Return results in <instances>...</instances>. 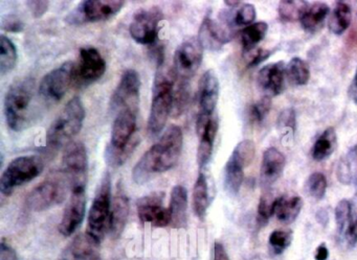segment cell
<instances>
[{
    "label": "cell",
    "instance_id": "6da1fadb",
    "mask_svg": "<svg viewBox=\"0 0 357 260\" xmlns=\"http://www.w3.org/2000/svg\"><path fill=\"white\" fill-rule=\"evenodd\" d=\"M183 145V130L178 126L169 127L133 168V181L144 184L155 174L174 168L181 157Z\"/></svg>",
    "mask_w": 357,
    "mask_h": 260
},
{
    "label": "cell",
    "instance_id": "7a4b0ae2",
    "mask_svg": "<svg viewBox=\"0 0 357 260\" xmlns=\"http://www.w3.org/2000/svg\"><path fill=\"white\" fill-rule=\"evenodd\" d=\"M176 80L174 68L167 70L164 63L158 64L147 122V132L150 137L158 136L166 127L169 115L173 111Z\"/></svg>",
    "mask_w": 357,
    "mask_h": 260
},
{
    "label": "cell",
    "instance_id": "3957f363",
    "mask_svg": "<svg viewBox=\"0 0 357 260\" xmlns=\"http://www.w3.org/2000/svg\"><path fill=\"white\" fill-rule=\"evenodd\" d=\"M137 111L130 109L121 110L116 113L112 124L110 143L105 151V160L108 165L119 168L137 147L139 139L137 132Z\"/></svg>",
    "mask_w": 357,
    "mask_h": 260
},
{
    "label": "cell",
    "instance_id": "277c9868",
    "mask_svg": "<svg viewBox=\"0 0 357 260\" xmlns=\"http://www.w3.org/2000/svg\"><path fill=\"white\" fill-rule=\"evenodd\" d=\"M85 120V108L80 97H75L66 104L47 132V145L59 149L70 145L80 132Z\"/></svg>",
    "mask_w": 357,
    "mask_h": 260
},
{
    "label": "cell",
    "instance_id": "5b68a950",
    "mask_svg": "<svg viewBox=\"0 0 357 260\" xmlns=\"http://www.w3.org/2000/svg\"><path fill=\"white\" fill-rule=\"evenodd\" d=\"M35 80L18 79L8 89L5 99V116L8 127L14 132L26 128L30 118L31 104L34 99Z\"/></svg>",
    "mask_w": 357,
    "mask_h": 260
},
{
    "label": "cell",
    "instance_id": "8992f818",
    "mask_svg": "<svg viewBox=\"0 0 357 260\" xmlns=\"http://www.w3.org/2000/svg\"><path fill=\"white\" fill-rule=\"evenodd\" d=\"M112 183L109 174L102 178L89 213L86 234L96 243H101L109 233L112 220Z\"/></svg>",
    "mask_w": 357,
    "mask_h": 260
},
{
    "label": "cell",
    "instance_id": "52a82bcc",
    "mask_svg": "<svg viewBox=\"0 0 357 260\" xmlns=\"http://www.w3.org/2000/svg\"><path fill=\"white\" fill-rule=\"evenodd\" d=\"M43 162L36 156L16 158L3 170L0 178V190L3 195H11L16 187L22 186L36 179L43 172Z\"/></svg>",
    "mask_w": 357,
    "mask_h": 260
},
{
    "label": "cell",
    "instance_id": "ba28073f",
    "mask_svg": "<svg viewBox=\"0 0 357 260\" xmlns=\"http://www.w3.org/2000/svg\"><path fill=\"white\" fill-rule=\"evenodd\" d=\"M256 145L252 140H242L234 149L225 166V190L231 195H238L244 179V170L252 163Z\"/></svg>",
    "mask_w": 357,
    "mask_h": 260
},
{
    "label": "cell",
    "instance_id": "9c48e42d",
    "mask_svg": "<svg viewBox=\"0 0 357 260\" xmlns=\"http://www.w3.org/2000/svg\"><path fill=\"white\" fill-rule=\"evenodd\" d=\"M124 5L125 1L121 0H85L68 14L66 20L74 26L105 22L118 14Z\"/></svg>",
    "mask_w": 357,
    "mask_h": 260
},
{
    "label": "cell",
    "instance_id": "30bf717a",
    "mask_svg": "<svg viewBox=\"0 0 357 260\" xmlns=\"http://www.w3.org/2000/svg\"><path fill=\"white\" fill-rule=\"evenodd\" d=\"M68 184L59 178L49 179L37 185L26 197V204L33 211H45L66 200Z\"/></svg>",
    "mask_w": 357,
    "mask_h": 260
},
{
    "label": "cell",
    "instance_id": "8fae6325",
    "mask_svg": "<svg viewBox=\"0 0 357 260\" xmlns=\"http://www.w3.org/2000/svg\"><path fill=\"white\" fill-rule=\"evenodd\" d=\"M73 83H75V64L72 61L66 62L41 80L39 93L45 101L57 103L63 99Z\"/></svg>",
    "mask_w": 357,
    "mask_h": 260
},
{
    "label": "cell",
    "instance_id": "7c38bea8",
    "mask_svg": "<svg viewBox=\"0 0 357 260\" xmlns=\"http://www.w3.org/2000/svg\"><path fill=\"white\" fill-rule=\"evenodd\" d=\"M204 47L198 38L183 41L174 54V70L176 78L183 82H189L196 74L202 62Z\"/></svg>",
    "mask_w": 357,
    "mask_h": 260
},
{
    "label": "cell",
    "instance_id": "4fadbf2b",
    "mask_svg": "<svg viewBox=\"0 0 357 260\" xmlns=\"http://www.w3.org/2000/svg\"><path fill=\"white\" fill-rule=\"evenodd\" d=\"M218 78L213 70H208L202 74L199 82V93H198L199 112H198L197 124H196L198 134L212 120L213 113L218 103Z\"/></svg>",
    "mask_w": 357,
    "mask_h": 260
},
{
    "label": "cell",
    "instance_id": "5bb4252c",
    "mask_svg": "<svg viewBox=\"0 0 357 260\" xmlns=\"http://www.w3.org/2000/svg\"><path fill=\"white\" fill-rule=\"evenodd\" d=\"M162 20V13L158 8L139 10L133 16L129 28L131 38L139 44H153L158 40Z\"/></svg>",
    "mask_w": 357,
    "mask_h": 260
},
{
    "label": "cell",
    "instance_id": "9a60e30c",
    "mask_svg": "<svg viewBox=\"0 0 357 260\" xmlns=\"http://www.w3.org/2000/svg\"><path fill=\"white\" fill-rule=\"evenodd\" d=\"M141 79L137 72L128 70L123 74L118 87L110 99L112 112L118 113L121 110L130 109L137 111L139 104Z\"/></svg>",
    "mask_w": 357,
    "mask_h": 260
},
{
    "label": "cell",
    "instance_id": "2e32d148",
    "mask_svg": "<svg viewBox=\"0 0 357 260\" xmlns=\"http://www.w3.org/2000/svg\"><path fill=\"white\" fill-rule=\"evenodd\" d=\"M106 72V62L97 49L82 47L79 61L75 65V83L79 86H89L99 81Z\"/></svg>",
    "mask_w": 357,
    "mask_h": 260
},
{
    "label": "cell",
    "instance_id": "e0dca14e",
    "mask_svg": "<svg viewBox=\"0 0 357 260\" xmlns=\"http://www.w3.org/2000/svg\"><path fill=\"white\" fill-rule=\"evenodd\" d=\"M70 188L72 195L59 224V231L64 236H70L76 232L84 220L86 209V184L74 185Z\"/></svg>",
    "mask_w": 357,
    "mask_h": 260
},
{
    "label": "cell",
    "instance_id": "ac0fdd59",
    "mask_svg": "<svg viewBox=\"0 0 357 260\" xmlns=\"http://www.w3.org/2000/svg\"><path fill=\"white\" fill-rule=\"evenodd\" d=\"M62 168L70 187L86 184L89 157L83 143H72L66 147L62 159Z\"/></svg>",
    "mask_w": 357,
    "mask_h": 260
},
{
    "label": "cell",
    "instance_id": "d6986e66",
    "mask_svg": "<svg viewBox=\"0 0 357 260\" xmlns=\"http://www.w3.org/2000/svg\"><path fill=\"white\" fill-rule=\"evenodd\" d=\"M164 197V193H154L137 201V214L142 222L158 228H164L171 225L172 218L170 210L165 207Z\"/></svg>",
    "mask_w": 357,
    "mask_h": 260
},
{
    "label": "cell",
    "instance_id": "ffe728a7",
    "mask_svg": "<svg viewBox=\"0 0 357 260\" xmlns=\"http://www.w3.org/2000/svg\"><path fill=\"white\" fill-rule=\"evenodd\" d=\"M231 32L225 24H219L211 17H206L199 29L198 40L204 49L219 51L231 41Z\"/></svg>",
    "mask_w": 357,
    "mask_h": 260
},
{
    "label": "cell",
    "instance_id": "44dd1931",
    "mask_svg": "<svg viewBox=\"0 0 357 260\" xmlns=\"http://www.w3.org/2000/svg\"><path fill=\"white\" fill-rule=\"evenodd\" d=\"M286 65L283 61L275 62L264 66L259 72L258 84L267 97L281 95L285 85Z\"/></svg>",
    "mask_w": 357,
    "mask_h": 260
},
{
    "label": "cell",
    "instance_id": "7402d4cb",
    "mask_svg": "<svg viewBox=\"0 0 357 260\" xmlns=\"http://www.w3.org/2000/svg\"><path fill=\"white\" fill-rule=\"evenodd\" d=\"M285 164L286 158L283 153L275 147L267 149L261 162L260 182L262 187H271L283 174Z\"/></svg>",
    "mask_w": 357,
    "mask_h": 260
},
{
    "label": "cell",
    "instance_id": "603a6c76",
    "mask_svg": "<svg viewBox=\"0 0 357 260\" xmlns=\"http://www.w3.org/2000/svg\"><path fill=\"white\" fill-rule=\"evenodd\" d=\"M99 245L86 233L78 235L62 252L59 260H100Z\"/></svg>",
    "mask_w": 357,
    "mask_h": 260
},
{
    "label": "cell",
    "instance_id": "cb8c5ba5",
    "mask_svg": "<svg viewBox=\"0 0 357 260\" xmlns=\"http://www.w3.org/2000/svg\"><path fill=\"white\" fill-rule=\"evenodd\" d=\"M129 212H130L129 199L125 193L124 186L120 182L116 186V195L112 200V220H110L109 233L114 238H118L124 231Z\"/></svg>",
    "mask_w": 357,
    "mask_h": 260
},
{
    "label": "cell",
    "instance_id": "d4e9b609",
    "mask_svg": "<svg viewBox=\"0 0 357 260\" xmlns=\"http://www.w3.org/2000/svg\"><path fill=\"white\" fill-rule=\"evenodd\" d=\"M171 218L173 227L181 228L187 225L188 220V191L183 185H176L171 191L170 205Z\"/></svg>",
    "mask_w": 357,
    "mask_h": 260
},
{
    "label": "cell",
    "instance_id": "484cf974",
    "mask_svg": "<svg viewBox=\"0 0 357 260\" xmlns=\"http://www.w3.org/2000/svg\"><path fill=\"white\" fill-rule=\"evenodd\" d=\"M217 131H218V122L216 118L213 117L204 127V130L198 134L200 140L197 149V163L200 170L208 163L212 157Z\"/></svg>",
    "mask_w": 357,
    "mask_h": 260
},
{
    "label": "cell",
    "instance_id": "4316f807",
    "mask_svg": "<svg viewBox=\"0 0 357 260\" xmlns=\"http://www.w3.org/2000/svg\"><path fill=\"white\" fill-rule=\"evenodd\" d=\"M336 178L342 184L357 187V145L340 158L336 166Z\"/></svg>",
    "mask_w": 357,
    "mask_h": 260
},
{
    "label": "cell",
    "instance_id": "83f0119b",
    "mask_svg": "<svg viewBox=\"0 0 357 260\" xmlns=\"http://www.w3.org/2000/svg\"><path fill=\"white\" fill-rule=\"evenodd\" d=\"M303 208L302 197L298 195H283L278 197L275 214L283 224H291L300 216Z\"/></svg>",
    "mask_w": 357,
    "mask_h": 260
},
{
    "label": "cell",
    "instance_id": "f1b7e54d",
    "mask_svg": "<svg viewBox=\"0 0 357 260\" xmlns=\"http://www.w3.org/2000/svg\"><path fill=\"white\" fill-rule=\"evenodd\" d=\"M211 204L210 190L208 179L204 172H200L193 188L194 213L199 220H204Z\"/></svg>",
    "mask_w": 357,
    "mask_h": 260
},
{
    "label": "cell",
    "instance_id": "f546056e",
    "mask_svg": "<svg viewBox=\"0 0 357 260\" xmlns=\"http://www.w3.org/2000/svg\"><path fill=\"white\" fill-rule=\"evenodd\" d=\"M355 218L353 216V205L348 200L338 202L335 207L336 233L340 239L348 238L354 225Z\"/></svg>",
    "mask_w": 357,
    "mask_h": 260
},
{
    "label": "cell",
    "instance_id": "4dcf8cb0",
    "mask_svg": "<svg viewBox=\"0 0 357 260\" xmlns=\"http://www.w3.org/2000/svg\"><path fill=\"white\" fill-rule=\"evenodd\" d=\"M337 147V135L335 129H326L313 145L311 156L315 161H323L329 158Z\"/></svg>",
    "mask_w": 357,
    "mask_h": 260
},
{
    "label": "cell",
    "instance_id": "1f68e13d",
    "mask_svg": "<svg viewBox=\"0 0 357 260\" xmlns=\"http://www.w3.org/2000/svg\"><path fill=\"white\" fill-rule=\"evenodd\" d=\"M329 12V7L326 3H317L308 6L300 20L303 29L307 32H317L323 26Z\"/></svg>",
    "mask_w": 357,
    "mask_h": 260
},
{
    "label": "cell",
    "instance_id": "d6a6232c",
    "mask_svg": "<svg viewBox=\"0 0 357 260\" xmlns=\"http://www.w3.org/2000/svg\"><path fill=\"white\" fill-rule=\"evenodd\" d=\"M352 12L344 1H337L329 19V30L333 34L342 35L350 26Z\"/></svg>",
    "mask_w": 357,
    "mask_h": 260
},
{
    "label": "cell",
    "instance_id": "836d02e7",
    "mask_svg": "<svg viewBox=\"0 0 357 260\" xmlns=\"http://www.w3.org/2000/svg\"><path fill=\"white\" fill-rule=\"evenodd\" d=\"M17 49L11 39L5 35L0 36V74L5 76L15 68Z\"/></svg>",
    "mask_w": 357,
    "mask_h": 260
},
{
    "label": "cell",
    "instance_id": "e575fe53",
    "mask_svg": "<svg viewBox=\"0 0 357 260\" xmlns=\"http://www.w3.org/2000/svg\"><path fill=\"white\" fill-rule=\"evenodd\" d=\"M268 26L266 22H256L243 29L241 32V43L244 51L248 53L255 49V47L266 36Z\"/></svg>",
    "mask_w": 357,
    "mask_h": 260
},
{
    "label": "cell",
    "instance_id": "d590c367",
    "mask_svg": "<svg viewBox=\"0 0 357 260\" xmlns=\"http://www.w3.org/2000/svg\"><path fill=\"white\" fill-rule=\"evenodd\" d=\"M288 80L296 86H303L308 83L310 79V70L308 64L301 58H292L286 68Z\"/></svg>",
    "mask_w": 357,
    "mask_h": 260
},
{
    "label": "cell",
    "instance_id": "8d00e7d4",
    "mask_svg": "<svg viewBox=\"0 0 357 260\" xmlns=\"http://www.w3.org/2000/svg\"><path fill=\"white\" fill-rule=\"evenodd\" d=\"M277 127L282 135V140L289 145L294 139L296 130V112L291 108L283 110L277 120Z\"/></svg>",
    "mask_w": 357,
    "mask_h": 260
},
{
    "label": "cell",
    "instance_id": "74e56055",
    "mask_svg": "<svg viewBox=\"0 0 357 260\" xmlns=\"http://www.w3.org/2000/svg\"><path fill=\"white\" fill-rule=\"evenodd\" d=\"M307 8H308V3L306 1H294V0L281 1L279 6L280 17L284 22L301 20Z\"/></svg>",
    "mask_w": 357,
    "mask_h": 260
},
{
    "label": "cell",
    "instance_id": "f35d334b",
    "mask_svg": "<svg viewBox=\"0 0 357 260\" xmlns=\"http://www.w3.org/2000/svg\"><path fill=\"white\" fill-rule=\"evenodd\" d=\"M305 189L309 197L321 201L327 190V179L321 172H313L305 183Z\"/></svg>",
    "mask_w": 357,
    "mask_h": 260
},
{
    "label": "cell",
    "instance_id": "ab89813d",
    "mask_svg": "<svg viewBox=\"0 0 357 260\" xmlns=\"http://www.w3.org/2000/svg\"><path fill=\"white\" fill-rule=\"evenodd\" d=\"M278 197L273 193H265L261 197L258 206V222L265 225L269 218L275 214V206H277Z\"/></svg>",
    "mask_w": 357,
    "mask_h": 260
},
{
    "label": "cell",
    "instance_id": "60d3db41",
    "mask_svg": "<svg viewBox=\"0 0 357 260\" xmlns=\"http://www.w3.org/2000/svg\"><path fill=\"white\" fill-rule=\"evenodd\" d=\"M291 241L292 233L290 231L275 230L269 235V247L275 255H280L288 249Z\"/></svg>",
    "mask_w": 357,
    "mask_h": 260
},
{
    "label": "cell",
    "instance_id": "b9f144b4",
    "mask_svg": "<svg viewBox=\"0 0 357 260\" xmlns=\"http://www.w3.org/2000/svg\"><path fill=\"white\" fill-rule=\"evenodd\" d=\"M271 109V99L269 97H263L257 103L252 104L248 112V117L252 124H261L268 115Z\"/></svg>",
    "mask_w": 357,
    "mask_h": 260
},
{
    "label": "cell",
    "instance_id": "7bdbcfd3",
    "mask_svg": "<svg viewBox=\"0 0 357 260\" xmlns=\"http://www.w3.org/2000/svg\"><path fill=\"white\" fill-rule=\"evenodd\" d=\"M256 15L257 12L254 6L246 3L238 10L234 17V24L236 26H250L256 19Z\"/></svg>",
    "mask_w": 357,
    "mask_h": 260
},
{
    "label": "cell",
    "instance_id": "ee69618b",
    "mask_svg": "<svg viewBox=\"0 0 357 260\" xmlns=\"http://www.w3.org/2000/svg\"><path fill=\"white\" fill-rule=\"evenodd\" d=\"M271 53H273V51L263 49H252V51H248L246 54H248V67H254V66L262 63L263 61L268 59Z\"/></svg>",
    "mask_w": 357,
    "mask_h": 260
},
{
    "label": "cell",
    "instance_id": "f6af8a7d",
    "mask_svg": "<svg viewBox=\"0 0 357 260\" xmlns=\"http://www.w3.org/2000/svg\"><path fill=\"white\" fill-rule=\"evenodd\" d=\"M1 29L6 32L20 33L24 31V24L16 16L9 15L3 18Z\"/></svg>",
    "mask_w": 357,
    "mask_h": 260
},
{
    "label": "cell",
    "instance_id": "bcb514c9",
    "mask_svg": "<svg viewBox=\"0 0 357 260\" xmlns=\"http://www.w3.org/2000/svg\"><path fill=\"white\" fill-rule=\"evenodd\" d=\"M26 5L28 6L29 10L35 18H40L49 10L50 1H47V0H31V1H26Z\"/></svg>",
    "mask_w": 357,
    "mask_h": 260
},
{
    "label": "cell",
    "instance_id": "7dc6e473",
    "mask_svg": "<svg viewBox=\"0 0 357 260\" xmlns=\"http://www.w3.org/2000/svg\"><path fill=\"white\" fill-rule=\"evenodd\" d=\"M0 260H18L15 250L6 243L5 239L0 243Z\"/></svg>",
    "mask_w": 357,
    "mask_h": 260
},
{
    "label": "cell",
    "instance_id": "c3c4849f",
    "mask_svg": "<svg viewBox=\"0 0 357 260\" xmlns=\"http://www.w3.org/2000/svg\"><path fill=\"white\" fill-rule=\"evenodd\" d=\"M213 260H229V254L225 250V245L216 241L214 245V256Z\"/></svg>",
    "mask_w": 357,
    "mask_h": 260
},
{
    "label": "cell",
    "instance_id": "681fc988",
    "mask_svg": "<svg viewBox=\"0 0 357 260\" xmlns=\"http://www.w3.org/2000/svg\"><path fill=\"white\" fill-rule=\"evenodd\" d=\"M329 257V251L325 243H321L315 250V260H327Z\"/></svg>",
    "mask_w": 357,
    "mask_h": 260
},
{
    "label": "cell",
    "instance_id": "f907efd6",
    "mask_svg": "<svg viewBox=\"0 0 357 260\" xmlns=\"http://www.w3.org/2000/svg\"><path fill=\"white\" fill-rule=\"evenodd\" d=\"M347 245L349 247H354L357 243V218H355L354 225H353L352 231H351L350 235L348 238L346 239Z\"/></svg>",
    "mask_w": 357,
    "mask_h": 260
},
{
    "label": "cell",
    "instance_id": "816d5d0a",
    "mask_svg": "<svg viewBox=\"0 0 357 260\" xmlns=\"http://www.w3.org/2000/svg\"><path fill=\"white\" fill-rule=\"evenodd\" d=\"M317 220L319 224L323 225V226L325 227L326 225L328 224V220H329V216H328V212L324 209H321L319 211H317Z\"/></svg>",
    "mask_w": 357,
    "mask_h": 260
},
{
    "label": "cell",
    "instance_id": "f5cc1de1",
    "mask_svg": "<svg viewBox=\"0 0 357 260\" xmlns=\"http://www.w3.org/2000/svg\"><path fill=\"white\" fill-rule=\"evenodd\" d=\"M349 93H350L351 99H353L355 104H357V70L356 74H355L354 80H353L352 85H351L350 90H349Z\"/></svg>",
    "mask_w": 357,
    "mask_h": 260
},
{
    "label": "cell",
    "instance_id": "db71d44e",
    "mask_svg": "<svg viewBox=\"0 0 357 260\" xmlns=\"http://www.w3.org/2000/svg\"><path fill=\"white\" fill-rule=\"evenodd\" d=\"M225 3L227 7L236 8L241 3V1H229V0H227V1H225Z\"/></svg>",
    "mask_w": 357,
    "mask_h": 260
}]
</instances>
